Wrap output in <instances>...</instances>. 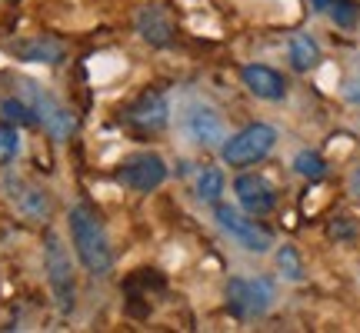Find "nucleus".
Segmentation results:
<instances>
[{
    "label": "nucleus",
    "instance_id": "aec40b11",
    "mask_svg": "<svg viewBox=\"0 0 360 333\" xmlns=\"http://www.w3.org/2000/svg\"><path fill=\"white\" fill-rule=\"evenodd\" d=\"M20 154V130L17 124H0V166H11Z\"/></svg>",
    "mask_w": 360,
    "mask_h": 333
},
{
    "label": "nucleus",
    "instance_id": "423d86ee",
    "mask_svg": "<svg viewBox=\"0 0 360 333\" xmlns=\"http://www.w3.org/2000/svg\"><path fill=\"white\" fill-rule=\"evenodd\" d=\"M214 220H217V227L227 237H231L237 247H244L247 254H267L270 247H274V233L267 227H260L257 220L244 217L237 207L231 204H214Z\"/></svg>",
    "mask_w": 360,
    "mask_h": 333
},
{
    "label": "nucleus",
    "instance_id": "2eb2a0df",
    "mask_svg": "<svg viewBox=\"0 0 360 333\" xmlns=\"http://www.w3.org/2000/svg\"><path fill=\"white\" fill-rule=\"evenodd\" d=\"M17 183H20V180H17ZM20 197H17V193H11L13 197V204L20 207V210H24L27 217H47V214H51V200H47V193L40 190V187H27V183H20Z\"/></svg>",
    "mask_w": 360,
    "mask_h": 333
},
{
    "label": "nucleus",
    "instance_id": "5701e85b",
    "mask_svg": "<svg viewBox=\"0 0 360 333\" xmlns=\"http://www.w3.org/2000/svg\"><path fill=\"white\" fill-rule=\"evenodd\" d=\"M350 193H354V197L360 200V166L354 170V174H350Z\"/></svg>",
    "mask_w": 360,
    "mask_h": 333
},
{
    "label": "nucleus",
    "instance_id": "a211bd4d",
    "mask_svg": "<svg viewBox=\"0 0 360 333\" xmlns=\"http://www.w3.org/2000/svg\"><path fill=\"white\" fill-rule=\"evenodd\" d=\"M294 170L304 180H323L327 177V160H323L317 150H300L294 157Z\"/></svg>",
    "mask_w": 360,
    "mask_h": 333
},
{
    "label": "nucleus",
    "instance_id": "6ab92c4d",
    "mask_svg": "<svg viewBox=\"0 0 360 333\" xmlns=\"http://www.w3.org/2000/svg\"><path fill=\"white\" fill-rule=\"evenodd\" d=\"M277 270H281V277L283 280H290V283H304V263H300V256H297L294 247H287L283 244L281 250H277Z\"/></svg>",
    "mask_w": 360,
    "mask_h": 333
},
{
    "label": "nucleus",
    "instance_id": "7ed1b4c3",
    "mask_svg": "<svg viewBox=\"0 0 360 333\" xmlns=\"http://www.w3.org/2000/svg\"><path fill=\"white\" fill-rule=\"evenodd\" d=\"M227 307H231L233 317H240V320H257L264 317L270 307H274V300H277V287L274 280L267 277H233L227 283Z\"/></svg>",
    "mask_w": 360,
    "mask_h": 333
},
{
    "label": "nucleus",
    "instance_id": "4468645a",
    "mask_svg": "<svg viewBox=\"0 0 360 333\" xmlns=\"http://www.w3.org/2000/svg\"><path fill=\"white\" fill-rule=\"evenodd\" d=\"M287 53H290V67L300 70V74H307V70L321 64V47L310 34H294L290 44H287Z\"/></svg>",
    "mask_w": 360,
    "mask_h": 333
},
{
    "label": "nucleus",
    "instance_id": "39448f33",
    "mask_svg": "<svg viewBox=\"0 0 360 333\" xmlns=\"http://www.w3.org/2000/svg\"><path fill=\"white\" fill-rule=\"evenodd\" d=\"M274 143H277V130L270 124H250V127L237 130L233 137L220 143V157L231 166H250L264 160L274 150Z\"/></svg>",
    "mask_w": 360,
    "mask_h": 333
},
{
    "label": "nucleus",
    "instance_id": "6e6552de",
    "mask_svg": "<svg viewBox=\"0 0 360 333\" xmlns=\"http://www.w3.org/2000/svg\"><path fill=\"white\" fill-rule=\"evenodd\" d=\"M184 130L197 147H207V150H217L227 141V124L210 103H193L184 117Z\"/></svg>",
    "mask_w": 360,
    "mask_h": 333
},
{
    "label": "nucleus",
    "instance_id": "4be33fe9",
    "mask_svg": "<svg viewBox=\"0 0 360 333\" xmlns=\"http://www.w3.org/2000/svg\"><path fill=\"white\" fill-rule=\"evenodd\" d=\"M307 4H310V11L314 13H327V17H330V11H334L340 0H307Z\"/></svg>",
    "mask_w": 360,
    "mask_h": 333
},
{
    "label": "nucleus",
    "instance_id": "f3484780",
    "mask_svg": "<svg viewBox=\"0 0 360 333\" xmlns=\"http://www.w3.org/2000/svg\"><path fill=\"white\" fill-rule=\"evenodd\" d=\"M220 193H224V174L214 170V166L200 170V177H197V200H204V204H217Z\"/></svg>",
    "mask_w": 360,
    "mask_h": 333
},
{
    "label": "nucleus",
    "instance_id": "20e7f679",
    "mask_svg": "<svg viewBox=\"0 0 360 333\" xmlns=\"http://www.w3.org/2000/svg\"><path fill=\"white\" fill-rule=\"evenodd\" d=\"M20 97L30 103V110H34V117H37V124L51 133L53 141H67V137L74 133V127H77L74 114H70L53 93H47L40 84H34V80H20Z\"/></svg>",
    "mask_w": 360,
    "mask_h": 333
},
{
    "label": "nucleus",
    "instance_id": "f8f14e48",
    "mask_svg": "<svg viewBox=\"0 0 360 333\" xmlns=\"http://www.w3.org/2000/svg\"><path fill=\"white\" fill-rule=\"evenodd\" d=\"M240 80H244V87L257 97V100H270L277 103L287 97V80L274 70V67H264V64H247L240 70Z\"/></svg>",
    "mask_w": 360,
    "mask_h": 333
},
{
    "label": "nucleus",
    "instance_id": "ddd939ff",
    "mask_svg": "<svg viewBox=\"0 0 360 333\" xmlns=\"http://www.w3.org/2000/svg\"><path fill=\"white\" fill-rule=\"evenodd\" d=\"M20 60L27 64H60L64 60V44L53 37H30V40H20L11 47Z\"/></svg>",
    "mask_w": 360,
    "mask_h": 333
},
{
    "label": "nucleus",
    "instance_id": "f03ea898",
    "mask_svg": "<svg viewBox=\"0 0 360 333\" xmlns=\"http://www.w3.org/2000/svg\"><path fill=\"white\" fill-rule=\"evenodd\" d=\"M44 270H47V283H51V294L57 300V310L60 313H74V307H77L74 263H70L67 247L60 244V237L53 230L44 237Z\"/></svg>",
    "mask_w": 360,
    "mask_h": 333
},
{
    "label": "nucleus",
    "instance_id": "9b49d317",
    "mask_svg": "<svg viewBox=\"0 0 360 333\" xmlns=\"http://www.w3.org/2000/svg\"><path fill=\"white\" fill-rule=\"evenodd\" d=\"M137 34L150 47H170L174 44V20L164 4H147L137 11Z\"/></svg>",
    "mask_w": 360,
    "mask_h": 333
},
{
    "label": "nucleus",
    "instance_id": "0eeeda50",
    "mask_svg": "<svg viewBox=\"0 0 360 333\" xmlns=\"http://www.w3.org/2000/svg\"><path fill=\"white\" fill-rule=\"evenodd\" d=\"M164 180H167V164H164L160 154H150V150L127 157V160H120V166H117V183L134 193H150Z\"/></svg>",
    "mask_w": 360,
    "mask_h": 333
},
{
    "label": "nucleus",
    "instance_id": "9d476101",
    "mask_svg": "<svg viewBox=\"0 0 360 333\" xmlns=\"http://www.w3.org/2000/svg\"><path fill=\"white\" fill-rule=\"evenodd\" d=\"M127 124L143 130V133H157L170 124V103L160 90H147L127 107Z\"/></svg>",
    "mask_w": 360,
    "mask_h": 333
},
{
    "label": "nucleus",
    "instance_id": "f257e3e1",
    "mask_svg": "<svg viewBox=\"0 0 360 333\" xmlns=\"http://www.w3.org/2000/svg\"><path fill=\"white\" fill-rule=\"evenodd\" d=\"M67 227H70V244L77 250L84 270L94 277H107L114 270V247H110V237L103 230L101 217L87 204H77L67 214Z\"/></svg>",
    "mask_w": 360,
    "mask_h": 333
},
{
    "label": "nucleus",
    "instance_id": "dca6fc26",
    "mask_svg": "<svg viewBox=\"0 0 360 333\" xmlns=\"http://www.w3.org/2000/svg\"><path fill=\"white\" fill-rule=\"evenodd\" d=\"M0 117L7 124H17V127H34L37 124V117H34V110H30V103L24 97H4L0 100Z\"/></svg>",
    "mask_w": 360,
    "mask_h": 333
},
{
    "label": "nucleus",
    "instance_id": "1a4fd4ad",
    "mask_svg": "<svg viewBox=\"0 0 360 333\" xmlns=\"http://www.w3.org/2000/svg\"><path fill=\"white\" fill-rule=\"evenodd\" d=\"M233 193H237V204L244 207L250 217H267L270 210L277 207V190L267 177L260 174H240L233 180Z\"/></svg>",
    "mask_w": 360,
    "mask_h": 333
},
{
    "label": "nucleus",
    "instance_id": "412c9836",
    "mask_svg": "<svg viewBox=\"0 0 360 333\" xmlns=\"http://www.w3.org/2000/svg\"><path fill=\"white\" fill-rule=\"evenodd\" d=\"M344 97H347L350 103H360V74L347 80V87H344Z\"/></svg>",
    "mask_w": 360,
    "mask_h": 333
}]
</instances>
